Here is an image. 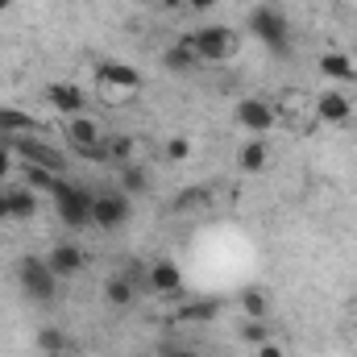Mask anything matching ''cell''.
Returning <instances> with one entry per match:
<instances>
[{
	"label": "cell",
	"instance_id": "1",
	"mask_svg": "<svg viewBox=\"0 0 357 357\" xmlns=\"http://www.w3.org/2000/svg\"><path fill=\"white\" fill-rule=\"evenodd\" d=\"M250 33L266 46L270 54H291V21H287V13L282 8H274V4H258L254 13H250Z\"/></svg>",
	"mask_w": 357,
	"mask_h": 357
},
{
	"label": "cell",
	"instance_id": "2",
	"mask_svg": "<svg viewBox=\"0 0 357 357\" xmlns=\"http://www.w3.org/2000/svg\"><path fill=\"white\" fill-rule=\"evenodd\" d=\"M187 38H191V50H195L199 63H229V59H237V50H241V38H237V29H229V25H199V29L187 33Z\"/></svg>",
	"mask_w": 357,
	"mask_h": 357
},
{
	"label": "cell",
	"instance_id": "3",
	"mask_svg": "<svg viewBox=\"0 0 357 357\" xmlns=\"http://www.w3.org/2000/svg\"><path fill=\"white\" fill-rule=\"evenodd\" d=\"M50 199H54V212H59V220H63L67 229H88L91 225V199H96V195H91L88 187L59 178L54 191H50Z\"/></svg>",
	"mask_w": 357,
	"mask_h": 357
},
{
	"label": "cell",
	"instance_id": "4",
	"mask_svg": "<svg viewBox=\"0 0 357 357\" xmlns=\"http://www.w3.org/2000/svg\"><path fill=\"white\" fill-rule=\"evenodd\" d=\"M17 282H21V291H25L33 303H54V295H59V274L50 270L46 258H21Z\"/></svg>",
	"mask_w": 357,
	"mask_h": 357
},
{
	"label": "cell",
	"instance_id": "5",
	"mask_svg": "<svg viewBox=\"0 0 357 357\" xmlns=\"http://www.w3.org/2000/svg\"><path fill=\"white\" fill-rule=\"evenodd\" d=\"M17 158H25V162H33V167H46V171H54V175H63L67 171V158L42 137V133H21V137H13V142H4Z\"/></svg>",
	"mask_w": 357,
	"mask_h": 357
},
{
	"label": "cell",
	"instance_id": "6",
	"mask_svg": "<svg viewBox=\"0 0 357 357\" xmlns=\"http://www.w3.org/2000/svg\"><path fill=\"white\" fill-rule=\"evenodd\" d=\"M129 216H133V204L125 191H100L91 199V225L96 229H121V225H129Z\"/></svg>",
	"mask_w": 357,
	"mask_h": 357
},
{
	"label": "cell",
	"instance_id": "7",
	"mask_svg": "<svg viewBox=\"0 0 357 357\" xmlns=\"http://www.w3.org/2000/svg\"><path fill=\"white\" fill-rule=\"evenodd\" d=\"M237 125L250 129V133H270L278 125V108L266 104V100H258V96H250V100L237 104Z\"/></svg>",
	"mask_w": 357,
	"mask_h": 357
},
{
	"label": "cell",
	"instance_id": "8",
	"mask_svg": "<svg viewBox=\"0 0 357 357\" xmlns=\"http://www.w3.org/2000/svg\"><path fill=\"white\" fill-rule=\"evenodd\" d=\"M46 104H50L54 112H63V116H79V112L88 108V91L79 88V84L59 79V84H50V88H46Z\"/></svg>",
	"mask_w": 357,
	"mask_h": 357
},
{
	"label": "cell",
	"instance_id": "9",
	"mask_svg": "<svg viewBox=\"0 0 357 357\" xmlns=\"http://www.w3.org/2000/svg\"><path fill=\"white\" fill-rule=\"evenodd\" d=\"M96 84L121 88V91H129V96H137V91L146 88L142 71H137V67H129V63H100V67H96Z\"/></svg>",
	"mask_w": 357,
	"mask_h": 357
},
{
	"label": "cell",
	"instance_id": "10",
	"mask_svg": "<svg viewBox=\"0 0 357 357\" xmlns=\"http://www.w3.org/2000/svg\"><path fill=\"white\" fill-rule=\"evenodd\" d=\"M354 116V104H349V96L337 88L320 91L316 96V121H324V125H345Z\"/></svg>",
	"mask_w": 357,
	"mask_h": 357
},
{
	"label": "cell",
	"instance_id": "11",
	"mask_svg": "<svg viewBox=\"0 0 357 357\" xmlns=\"http://www.w3.org/2000/svg\"><path fill=\"white\" fill-rule=\"evenodd\" d=\"M46 262H50V270H54L59 278H71V274H79V270L88 266V254H84V245H75V241H59V245L46 254Z\"/></svg>",
	"mask_w": 357,
	"mask_h": 357
},
{
	"label": "cell",
	"instance_id": "12",
	"mask_svg": "<svg viewBox=\"0 0 357 357\" xmlns=\"http://www.w3.org/2000/svg\"><path fill=\"white\" fill-rule=\"evenodd\" d=\"M4 208H8V220H33L38 216V191H29L25 183H8Z\"/></svg>",
	"mask_w": 357,
	"mask_h": 357
},
{
	"label": "cell",
	"instance_id": "13",
	"mask_svg": "<svg viewBox=\"0 0 357 357\" xmlns=\"http://www.w3.org/2000/svg\"><path fill=\"white\" fill-rule=\"evenodd\" d=\"M146 287L154 291V295H178L183 291V274H178L175 262H154V266L146 270Z\"/></svg>",
	"mask_w": 357,
	"mask_h": 357
},
{
	"label": "cell",
	"instance_id": "14",
	"mask_svg": "<svg viewBox=\"0 0 357 357\" xmlns=\"http://www.w3.org/2000/svg\"><path fill=\"white\" fill-rule=\"evenodd\" d=\"M21 133H38V121L25 108H0V142H13Z\"/></svg>",
	"mask_w": 357,
	"mask_h": 357
},
{
	"label": "cell",
	"instance_id": "15",
	"mask_svg": "<svg viewBox=\"0 0 357 357\" xmlns=\"http://www.w3.org/2000/svg\"><path fill=\"white\" fill-rule=\"evenodd\" d=\"M320 75H324V79H345V84H354L357 63L345 50H328V54H320Z\"/></svg>",
	"mask_w": 357,
	"mask_h": 357
},
{
	"label": "cell",
	"instance_id": "16",
	"mask_svg": "<svg viewBox=\"0 0 357 357\" xmlns=\"http://www.w3.org/2000/svg\"><path fill=\"white\" fill-rule=\"evenodd\" d=\"M104 299H108V307H129V303L137 299V282H133L129 274H112V278L104 282Z\"/></svg>",
	"mask_w": 357,
	"mask_h": 357
},
{
	"label": "cell",
	"instance_id": "17",
	"mask_svg": "<svg viewBox=\"0 0 357 357\" xmlns=\"http://www.w3.org/2000/svg\"><path fill=\"white\" fill-rule=\"evenodd\" d=\"M162 67H167V71H178V75H183V71H191V67H199V59H195V50H191V38H187V33L178 38L175 46H167Z\"/></svg>",
	"mask_w": 357,
	"mask_h": 357
},
{
	"label": "cell",
	"instance_id": "18",
	"mask_svg": "<svg viewBox=\"0 0 357 357\" xmlns=\"http://www.w3.org/2000/svg\"><path fill=\"white\" fill-rule=\"evenodd\" d=\"M67 142L79 150V146H96V142H104V137H100V125L79 112V116H67Z\"/></svg>",
	"mask_w": 357,
	"mask_h": 357
},
{
	"label": "cell",
	"instance_id": "19",
	"mask_svg": "<svg viewBox=\"0 0 357 357\" xmlns=\"http://www.w3.org/2000/svg\"><path fill=\"white\" fill-rule=\"evenodd\" d=\"M266 162H270V150H266V142H262V137H254V142H245V146L237 150V167H241L245 175H258Z\"/></svg>",
	"mask_w": 357,
	"mask_h": 357
},
{
	"label": "cell",
	"instance_id": "20",
	"mask_svg": "<svg viewBox=\"0 0 357 357\" xmlns=\"http://www.w3.org/2000/svg\"><path fill=\"white\" fill-rule=\"evenodd\" d=\"M59 178H63V175H54V171H46V167H33V162H25V167H21V183H25L29 191H38V195H42V191L50 195Z\"/></svg>",
	"mask_w": 357,
	"mask_h": 357
},
{
	"label": "cell",
	"instance_id": "21",
	"mask_svg": "<svg viewBox=\"0 0 357 357\" xmlns=\"http://www.w3.org/2000/svg\"><path fill=\"white\" fill-rule=\"evenodd\" d=\"M104 146H108V162H129L137 154V142L129 133H112V137H104Z\"/></svg>",
	"mask_w": 357,
	"mask_h": 357
},
{
	"label": "cell",
	"instance_id": "22",
	"mask_svg": "<svg viewBox=\"0 0 357 357\" xmlns=\"http://www.w3.org/2000/svg\"><path fill=\"white\" fill-rule=\"evenodd\" d=\"M241 312H245V320H266L270 316V299L262 295V291H241Z\"/></svg>",
	"mask_w": 357,
	"mask_h": 357
},
{
	"label": "cell",
	"instance_id": "23",
	"mask_svg": "<svg viewBox=\"0 0 357 357\" xmlns=\"http://www.w3.org/2000/svg\"><path fill=\"white\" fill-rule=\"evenodd\" d=\"M220 312V299H195L187 307H178V320H212Z\"/></svg>",
	"mask_w": 357,
	"mask_h": 357
},
{
	"label": "cell",
	"instance_id": "24",
	"mask_svg": "<svg viewBox=\"0 0 357 357\" xmlns=\"http://www.w3.org/2000/svg\"><path fill=\"white\" fill-rule=\"evenodd\" d=\"M146 187H150V175H146L142 167H125V171H121V191H125V195H137V191H146Z\"/></svg>",
	"mask_w": 357,
	"mask_h": 357
},
{
	"label": "cell",
	"instance_id": "25",
	"mask_svg": "<svg viewBox=\"0 0 357 357\" xmlns=\"http://www.w3.org/2000/svg\"><path fill=\"white\" fill-rule=\"evenodd\" d=\"M204 204H208V191H199V187L175 195V212H191V208H204Z\"/></svg>",
	"mask_w": 357,
	"mask_h": 357
},
{
	"label": "cell",
	"instance_id": "26",
	"mask_svg": "<svg viewBox=\"0 0 357 357\" xmlns=\"http://www.w3.org/2000/svg\"><path fill=\"white\" fill-rule=\"evenodd\" d=\"M38 345H42V354H63L67 349V337L59 328H42L38 333Z\"/></svg>",
	"mask_w": 357,
	"mask_h": 357
},
{
	"label": "cell",
	"instance_id": "27",
	"mask_svg": "<svg viewBox=\"0 0 357 357\" xmlns=\"http://www.w3.org/2000/svg\"><path fill=\"white\" fill-rule=\"evenodd\" d=\"M167 158H171V162H187V158H191V142H187V137H171V142H167Z\"/></svg>",
	"mask_w": 357,
	"mask_h": 357
},
{
	"label": "cell",
	"instance_id": "28",
	"mask_svg": "<svg viewBox=\"0 0 357 357\" xmlns=\"http://www.w3.org/2000/svg\"><path fill=\"white\" fill-rule=\"evenodd\" d=\"M241 337H245L250 345H262V341H270V333L262 328V320H250V324L241 328Z\"/></svg>",
	"mask_w": 357,
	"mask_h": 357
},
{
	"label": "cell",
	"instance_id": "29",
	"mask_svg": "<svg viewBox=\"0 0 357 357\" xmlns=\"http://www.w3.org/2000/svg\"><path fill=\"white\" fill-rule=\"evenodd\" d=\"M96 91H100V100H104V104H125V100H133L129 91H121V88H108V84H96Z\"/></svg>",
	"mask_w": 357,
	"mask_h": 357
},
{
	"label": "cell",
	"instance_id": "30",
	"mask_svg": "<svg viewBox=\"0 0 357 357\" xmlns=\"http://www.w3.org/2000/svg\"><path fill=\"white\" fill-rule=\"evenodd\" d=\"M8 175H13V150L0 142V178H8Z\"/></svg>",
	"mask_w": 357,
	"mask_h": 357
},
{
	"label": "cell",
	"instance_id": "31",
	"mask_svg": "<svg viewBox=\"0 0 357 357\" xmlns=\"http://www.w3.org/2000/svg\"><path fill=\"white\" fill-rule=\"evenodd\" d=\"M258 357H287V354H282L278 341H262V345H258Z\"/></svg>",
	"mask_w": 357,
	"mask_h": 357
},
{
	"label": "cell",
	"instance_id": "32",
	"mask_svg": "<svg viewBox=\"0 0 357 357\" xmlns=\"http://www.w3.org/2000/svg\"><path fill=\"white\" fill-rule=\"evenodd\" d=\"M183 4H187V8H195V13H208V8H216L220 0H183Z\"/></svg>",
	"mask_w": 357,
	"mask_h": 357
},
{
	"label": "cell",
	"instance_id": "33",
	"mask_svg": "<svg viewBox=\"0 0 357 357\" xmlns=\"http://www.w3.org/2000/svg\"><path fill=\"white\" fill-rule=\"evenodd\" d=\"M162 357H195V354H187V349H162Z\"/></svg>",
	"mask_w": 357,
	"mask_h": 357
},
{
	"label": "cell",
	"instance_id": "34",
	"mask_svg": "<svg viewBox=\"0 0 357 357\" xmlns=\"http://www.w3.org/2000/svg\"><path fill=\"white\" fill-rule=\"evenodd\" d=\"M0 220H8V208H4V187H0Z\"/></svg>",
	"mask_w": 357,
	"mask_h": 357
},
{
	"label": "cell",
	"instance_id": "35",
	"mask_svg": "<svg viewBox=\"0 0 357 357\" xmlns=\"http://www.w3.org/2000/svg\"><path fill=\"white\" fill-rule=\"evenodd\" d=\"M4 8H13V0H0V13H4Z\"/></svg>",
	"mask_w": 357,
	"mask_h": 357
},
{
	"label": "cell",
	"instance_id": "36",
	"mask_svg": "<svg viewBox=\"0 0 357 357\" xmlns=\"http://www.w3.org/2000/svg\"><path fill=\"white\" fill-rule=\"evenodd\" d=\"M162 4H171V8H178V4H183V0H162Z\"/></svg>",
	"mask_w": 357,
	"mask_h": 357
},
{
	"label": "cell",
	"instance_id": "37",
	"mask_svg": "<svg viewBox=\"0 0 357 357\" xmlns=\"http://www.w3.org/2000/svg\"><path fill=\"white\" fill-rule=\"evenodd\" d=\"M46 357H63V354H46Z\"/></svg>",
	"mask_w": 357,
	"mask_h": 357
}]
</instances>
